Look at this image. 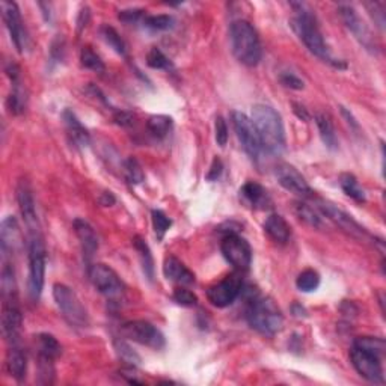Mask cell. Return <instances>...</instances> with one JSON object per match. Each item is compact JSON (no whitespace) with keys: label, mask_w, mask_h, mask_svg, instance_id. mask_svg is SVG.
<instances>
[{"label":"cell","mask_w":386,"mask_h":386,"mask_svg":"<svg viewBox=\"0 0 386 386\" xmlns=\"http://www.w3.org/2000/svg\"><path fill=\"white\" fill-rule=\"evenodd\" d=\"M382 358L383 356L378 355V353L358 347V346H351V350H350V359H351L353 367H355V370L363 379H367L371 383H378V385L385 383Z\"/></svg>","instance_id":"obj_9"},{"label":"cell","mask_w":386,"mask_h":386,"mask_svg":"<svg viewBox=\"0 0 386 386\" xmlns=\"http://www.w3.org/2000/svg\"><path fill=\"white\" fill-rule=\"evenodd\" d=\"M296 214L300 220L308 223L309 227H314V228L323 227V222H321V216L318 214V211L314 207L308 206V204H305V202L296 204Z\"/></svg>","instance_id":"obj_33"},{"label":"cell","mask_w":386,"mask_h":386,"mask_svg":"<svg viewBox=\"0 0 386 386\" xmlns=\"http://www.w3.org/2000/svg\"><path fill=\"white\" fill-rule=\"evenodd\" d=\"M222 169H223V165L219 158H214L213 160V163L210 166V170H208V174H207V180L208 181H216L220 174H222Z\"/></svg>","instance_id":"obj_47"},{"label":"cell","mask_w":386,"mask_h":386,"mask_svg":"<svg viewBox=\"0 0 386 386\" xmlns=\"http://www.w3.org/2000/svg\"><path fill=\"white\" fill-rule=\"evenodd\" d=\"M120 20L124 21V23H137L139 20H141L144 17V9H124L120 13Z\"/></svg>","instance_id":"obj_45"},{"label":"cell","mask_w":386,"mask_h":386,"mask_svg":"<svg viewBox=\"0 0 386 386\" xmlns=\"http://www.w3.org/2000/svg\"><path fill=\"white\" fill-rule=\"evenodd\" d=\"M133 246H135L136 252L139 254V259H141L142 270H144L145 276L148 278V281H153L154 280V260H153L151 251H149V246L147 244V242L142 237H139V235H136V237L133 239Z\"/></svg>","instance_id":"obj_29"},{"label":"cell","mask_w":386,"mask_h":386,"mask_svg":"<svg viewBox=\"0 0 386 386\" xmlns=\"http://www.w3.org/2000/svg\"><path fill=\"white\" fill-rule=\"evenodd\" d=\"M88 276L95 290L106 296L111 302H118L125 294V285L118 273L109 266L96 263L89 266Z\"/></svg>","instance_id":"obj_7"},{"label":"cell","mask_w":386,"mask_h":386,"mask_svg":"<svg viewBox=\"0 0 386 386\" xmlns=\"http://www.w3.org/2000/svg\"><path fill=\"white\" fill-rule=\"evenodd\" d=\"M240 197L244 204H248L251 208L255 210H266L270 208L272 206L269 193H267V190L261 185L254 183V181H248V183L242 186Z\"/></svg>","instance_id":"obj_22"},{"label":"cell","mask_w":386,"mask_h":386,"mask_svg":"<svg viewBox=\"0 0 386 386\" xmlns=\"http://www.w3.org/2000/svg\"><path fill=\"white\" fill-rule=\"evenodd\" d=\"M46 244L41 232L29 234V294L34 302L39 300L46 278Z\"/></svg>","instance_id":"obj_5"},{"label":"cell","mask_w":386,"mask_h":386,"mask_svg":"<svg viewBox=\"0 0 386 386\" xmlns=\"http://www.w3.org/2000/svg\"><path fill=\"white\" fill-rule=\"evenodd\" d=\"M276 178L285 190L294 193L297 197L311 198L314 195V192L306 183V180L292 165L282 163L280 166H276Z\"/></svg>","instance_id":"obj_17"},{"label":"cell","mask_w":386,"mask_h":386,"mask_svg":"<svg viewBox=\"0 0 386 386\" xmlns=\"http://www.w3.org/2000/svg\"><path fill=\"white\" fill-rule=\"evenodd\" d=\"M151 219H153V228H154L157 239L163 240L168 230L173 227V220H170L162 210H153Z\"/></svg>","instance_id":"obj_38"},{"label":"cell","mask_w":386,"mask_h":386,"mask_svg":"<svg viewBox=\"0 0 386 386\" xmlns=\"http://www.w3.org/2000/svg\"><path fill=\"white\" fill-rule=\"evenodd\" d=\"M144 25L145 27L160 32V30H168L173 27L174 25V18L166 14H160V15H148L144 18Z\"/></svg>","instance_id":"obj_39"},{"label":"cell","mask_w":386,"mask_h":386,"mask_svg":"<svg viewBox=\"0 0 386 386\" xmlns=\"http://www.w3.org/2000/svg\"><path fill=\"white\" fill-rule=\"evenodd\" d=\"M62 118H63V123H66L67 133L71 144H74L79 148L88 147L91 142V136L87 128H85V125L79 121V118L68 109L62 113Z\"/></svg>","instance_id":"obj_24"},{"label":"cell","mask_w":386,"mask_h":386,"mask_svg":"<svg viewBox=\"0 0 386 386\" xmlns=\"http://www.w3.org/2000/svg\"><path fill=\"white\" fill-rule=\"evenodd\" d=\"M0 8H2V17L6 25V29L11 35V41L14 42L15 49L23 53L27 49V32L25 29L23 20H21V14L20 9L17 6V4L14 2H8V0H4L2 4H0Z\"/></svg>","instance_id":"obj_13"},{"label":"cell","mask_w":386,"mask_h":386,"mask_svg":"<svg viewBox=\"0 0 386 386\" xmlns=\"http://www.w3.org/2000/svg\"><path fill=\"white\" fill-rule=\"evenodd\" d=\"M173 297L181 306H195L198 304V296L185 287H178Z\"/></svg>","instance_id":"obj_42"},{"label":"cell","mask_w":386,"mask_h":386,"mask_svg":"<svg viewBox=\"0 0 386 386\" xmlns=\"http://www.w3.org/2000/svg\"><path fill=\"white\" fill-rule=\"evenodd\" d=\"M73 227H74V232H76L77 239L80 242L85 260L89 261L94 256V254L99 251V237H96L94 228L87 220L76 219L73 223Z\"/></svg>","instance_id":"obj_21"},{"label":"cell","mask_w":386,"mask_h":386,"mask_svg":"<svg viewBox=\"0 0 386 386\" xmlns=\"http://www.w3.org/2000/svg\"><path fill=\"white\" fill-rule=\"evenodd\" d=\"M294 9V17L292 18V27L297 38L304 42V46L313 53L314 56L328 62L329 66L335 68H346V63L332 56V53L323 38V34L317 25L316 15L311 13L306 5L304 4H292Z\"/></svg>","instance_id":"obj_1"},{"label":"cell","mask_w":386,"mask_h":386,"mask_svg":"<svg viewBox=\"0 0 386 386\" xmlns=\"http://www.w3.org/2000/svg\"><path fill=\"white\" fill-rule=\"evenodd\" d=\"M147 66L153 70H169L173 67V62L169 61L162 50L153 47L147 55Z\"/></svg>","instance_id":"obj_37"},{"label":"cell","mask_w":386,"mask_h":386,"mask_svg":"<svg viewBox=\"0 0 386 386\" xmlns=\"http://www.w3.org/2000/svg\"><path fill=\"white\" fill-rule=\"evenodd\" d=\"M264 232L269 235L273 242L285 244L290 240V235H292V227H290L288 222L281 216V214H270L264 222Z\"/></svg>","instance_id":"obj_26"},{"label":"cell","mask_w":386,"mask_h":386,"mask_svg":"<svg viewBox=\"0 0 386 386\" xmlns=\"http://www.w3.org/2000/svg\"><path fill=\"white\" fill-rule=\"evenodd\" d=\"M249 306L246 311V318L252 329L260 332L261 335L273 337L282 329L284 317L281 309L269 297H260L252 294L249 290Z\"/></svg>","instance_id":"obj_4"},{"label":"cell","mask_w":386,"mask_h":386,"mask_svg":"<svg viewBox=\"0 0 386 386\" xmlns=\"http://www.w3.org/2000/svg\"><path fill=\"white\" fill-rule=\"evenodd\" d=\"M6 74L11 80V94L8 96V107L11 113L21 115L26 109L27 96L23 88V82H21L20 68L15 63H9L6 67Z\"/></svg>","instance_id":"obj_18"},{"label":"cell","mask_w":386,"mask_h":386,"mask_svg":"<svg viewBox=\"0 0 386 386\" xmlns=\"http://www.w3.org/2000/svg\"><path fill=\"white\" fill-rule=\"evenodd\" d=\"M231 121L244 153L248 154L254 162H256L263 153V145L252 120L248 115L234 111L231 113Z\"/></svg>","instance_id":"obj_8"},{"label":"cell","mask_w":386,"mask_h":386,"mask_svg":"<svg viewBox=\"0 0 386 386\" xmlns=\"http://www.w3.org/2000/svg\"><path fill=\"white\" fill-rule=\"evenodd\" d=\"M220 251L234 269L248 270L252 263V249L248 240L243 239L237 232H228L222 239Z\"/></svg>","instance_id":"obj_10"},{"label":"cell","mask_w":386,"mask_h":386,"mask_svg":"<svg viewBox=\"0 0 386 386\" xmlns=\"http://www.w3.org/2000/svg\"><path fill=\"white\" fill-rule=\"evenodd\" d=\"M173 118L168 115H153L147 123L148 132L156 139H165L169 135V132L173 130Z\"/></svg>","instance_id":"obj_30"},{"label":"cell","mask_w":386,"mask_h":386,"mask_svg":"<svg viewBox=\"0 0 386 386\" xmlns=\"http://www.w3.org/2000/svg\"><path fill=\"white\" fill-rule=\"evenodd\" d=\"M214 136H216V142L219 147H225L228 142V125L227 121L223 120L222 116L216 118V123H214Z\"/></svg>","instance_id":"obj_43"},{"label":"cell","mask_w":386,"mask_h":386,"mask_svg":"<svg viewBox=\"0 0 386 386\" xmlns=\"http://www.w3.org/2000/svg\"><path fill=\"white\" fill-rule=\"evenodd\" d=\"M0 242H2V260H9L13 254L21 246V232L17 219L6 216L0 230Z\"/></svg>","instance_id":"obj_20"},{"label":"cell","mask_w":386,"mask_h":386,"mask_svg":"<svg viewBox=\"0 0 386 386\" xmlns=\"http://www.w3.org/2000/svg\"><path fill=\"white\" fill-rule=\"evenodd\" d=\"M280 82L290 89H304V80H300L294 73H282L280 76Z\"/></svg>","instance_id":"obj_44"},{"label":"cell","mask_w":386,"mask_h":386,"mask_svg":"<svg viewBox=\"0 0 386 386\" xmlns=\"http://www.w3.org/2000/svg\"><path fill=\"white\" fill-rule=\"evenodd\" d=\"M80 62L85 68L95 73H104L106 67L101 58L91 47H83L80 51Z\"/></svg>","instance_id":"obj_36"},{"label":"cell","mask_w":386,"mask_h":386,"mask_svg":"<svg viewBox=\"0 0 386 386\" xmlns=\"http://www.w3.org/2000/svg\"><path fill=\"white\" fill-rule=\"evenodd\" d=\"M53 297L62 313V317L74 328H87L89 317L87 309L82 305L80 299L68 285L55 284L53 285Z\"/></svg>","instance_id":"obj_6"},{"label":"cell","mask_w":386,"mask_h":386,"mask_svg":"<svg viewBox=\"0 0 386 386\" xmlns=\"http://www.w3.org/2000/svg\"><path fill=\"white\" fill-rule=\"evenodd\" d=\"M163 273L169 281L177 282L180 285L195 284V275H193L187 267L177 259V256H173V255L168 256L163 266Z\"/></svg>","instance_id":"obj_25"},{"label":"cell","mask_w":386,"mask_h":386,"mask_svg":"<svg viewBox=\"0 0 386 386\" xmlns=\"http://www.w3.org/2000/svg\"><path fill=\"white\" fill-rule=\"evenodd\" d=\"M251 120L259 132L263 149L273 156H281L285 151V128L281 115L272 106L255 104Z\"/></svg>","instance_id":"obj_2"},{"label":"cell","mask_w":386,"mask_h":386,"mask_svg":"<svg viewBox=\"0 0 386 386\" xmlns=\"http://www.w3.org/2000/svg\"><path fill=\"white\" fill-rule=\"evenodd\" d=\"M340 186L342 189V192L346 193L347 197H350L351 199H355L356 202H366V192L362 190V187L359 186L356 177L353 174H342L340 177Z\"/></svg>","instance_id":"obj_31"},{"label":"cell","mask_w":386,"mask_h":386,"mask_svg":"<svg viewBox=\"0 0 386 386\" xmlns=\"http://www.w3.org/2000/svg\"><path fill=\"white\" fill-rule=\"evenodd\" d=\"M6 370L15 380L21 382L27 374V356L21 344H11L6 353Z\"/></svg>","instance_id":"obj_23"},{"label":"cell","mask_w":386,"mask_h":386,"mask_svg":"<svg viewBox=\"0 0 386 386\" xmlns=\"http://www.w3.org/2000/svg\"><path fill=\"white\" fill-rule=\"evenodd\" d=\"M234 56L246 67H256L263 58V47L255 27L246 20L234 21L230 27Z\"/></svg>","instance_id":"obj_3"},{"label":"cell","mask_w":386,"mask_h":386,"mask_svg":"<svg viewBox=\"0 0 386 386\" xmlns=\"http://www.w3.org/2000/svg\"><path fill=\"white\" fill-rule=\"evenodd\" d=\"M338 13L342 21H344L346 27L351 32L353 37H355L363 47L371 51L378 49L370 29L367 27L366 23H363V20L361 18V15L358 14V11L355 8L347 4H341L338 6Z\"/></svg>","instance_id":"obj_14"},{"label":"cell","mask_w":386,"mask_h":386,"mask_svg":"<svg viewBox=\"0 0 386 386\" xmlns=\"http://www.w3.org/2000/svg\"><path fill=\"white\" fill-rule=\"evenodd\" d=\"M293 107H294V113L300 118V120H304V121L308 120V113H306V109H305L304 106H300V104H296V103H294Z\"/></svg>","instance_id":"obj_48"},{"label":"cell","mask_w":386,"mask_h":386,"mask_svg":"<svg viewBox=\"0 0 386 386\" xmlns=\"http://www.w3.org/2000/svg\"><path fill=\"white\" fill-rule=\"evenodd\" d=\"M318 285H320V275L313 269L304 270L296 280V287L304 293L314 292V290L318 288Z\"/></svg>","instance_id":"obj_35"},{"label":"cell","mask_w":386,"mask_h":386,"mask_svg":"<svg viewBox=\"0 0 386 386\" xmlns=\"http://www.w3.org/2000/svg\"><path fill=\"white\" fill-rule=\"evenodd\" d=\"M17 201H18L20 213H21V216H23V220H25V225H26L29 234L41 232L39 219H38L37 206H35V198H34V193H32V189L27 183V180H21L18 183Z\"/></svg>","instance_id":"obj_16"},{"label":"cell","mask_w":386,"mask_h":386,"mask_svg":"<svg viewBox=\"0 0 386 386\" xmlns=\"http://www.w3.org/2000/svg\"><path fill=\"white\" fill-rule=\"evenodd\" d=\"M100 35L104 39L106 44L111 49H113L118 55H121V56L127 55V46H125L124 39L120 37V34H118V32L112 26H109V25L101 26Z\"/></svg>","instance_id":"obj_32"},{"label":"cell","mask_w":386,"mask_h":386,"mask_svg":"<svg viewBox=\"0 0 386 386\" xmlns=\"http://www.w3.org/2000/svg\"><path fill=\"white\" fill-rule=\"evenodd\" d=\"M21 326H23V316L18 306L17 297L4 299L2 308V329L6 341L11 344H21Z\"/></svg>","instance_id":"obj_15"},{"label":"cell","mask_w":386,"mask_h":386,"mask_svg":"<svg viewBox=\"0 0 386 386\" xmlns=\"http://www.w3.org/2000/svg\"><path fill=\"white\" fill-rule=\"evenodd\" d=\"M115 123L121 127H130L135 123V116L130 112L120 111L115 113Z\"/></svg>","instance_id":"obj_46"},{"label":"cell","mask_w":386,"mask_h":386,"mask_svg":"<svg viewBox=\"0 0 386 386\" xmlns=\"http://www.w3.org/2000/svg\"><path fill=\"white\" fill-rule=\"evenodd\" d=\"M124 175H125V180L128 181V183L133 185V186L141 185L142 181L145 180L144 169H142L141 163H139L135 157L127 158L124 162Z\"/></svg>","instance_id":"obj_34"},{"label":"cell","mask_w":386,"mask_h":386,"mask_svg":"<svg viewBox=\"0 0 386 386\" xmlns=\"http://www.w3.org/2000/svg\"><path fill=\"white\" fill-rule=\"evenodd\" d=\"M318 210L323 213L325 216H328L332 222L337 223L341 230L347 231L349 234L361 235V237L367 235V231L363 230L356 220H353L351 216H349L347 213H344L342 210H340L338 207H335L334 204H330L328 201H320L318 202Z\"/></svg>","instance_id":"obj_19"},{"label":"cell","mask_w":386,"mask_h":386,"mask_svg":"<svg viewBox=\"0 0 386 386\" xmlns=\"http://www.w3.org/2000/svg\"><path fill=\"white\" fill-rule=\"evenodd\" d=\"M38 362H55L62 355V346L50 334H39L37 337Z\"/></svg>","instance_id":"obj_27"},{"label":"cell","mask_w":386,"mask_h":386,"mask_svg":"<svg viewBox=\"0 0 386 386\" xmlns=\"http://www.w3.org/2000/svg\"><path fill=\"white\" fill-rule=\"evenodd\" d=\"M243 290V278L240 273H231L220 282L211 285L207 290V297L210 304L218 308H227L232 305L242 294Z\"/></svg>","instance_id":"obj_12"},{"label":"cell","mask_w":386,"mask_h":386,"mask_svg":"<svg viewBox=\"0 0 386 386\" xmlns=\"http://www.w3.org/2000/svg\"><path fill=\"white\" fill-rule=\"evenodd\" d=\"M123 334L125 338L137 342V344H142L154 350H162L166 344L162 332L145 320L127 321L123 326Z\"/></svg>","instance_id":"obj_11"},{"label":"cell","mask_w":386,"mask_h":386,"mask_svg":"<svg viewBox=\"0 0 386 386\" xmlns=\"http://www.w3.org/2000/svg\"><path fill=\"white\" fill-rule=\"evenodd\" d=\"M353 346L371 350L374 353H378V355H380V356L385 355V350H386L385 341L382 338H376V337H359L353 341Z\"/></svg>","instance_id":"obj_40"},{"label":"cell","mask_w":386,"mask_h":386,"mask_svg":"<svg viewBox=\"0 0 386 386\" xmlns=\"http://www.w3.org/2000/svg\"><path fill=\"white\" fill-rule=\"evenodd\" d=\"M316 124L318 127L321 141H323L326 148L330 149V151H335V149L338 148V137L330 118L325 113H318L316 115Z\"/></svg>","instance_id":"obj_28"},{"label":"cell","mask_w":386,"mask_h":386,"mask_svg":"<svg viewBox=\"0 0 386 386\" xmlns=\"http://www.w3.org/2000/svg\"><path fill=\"white\" fill-rule=\"evenodd\" d=\"M115 349H116L118 355H120V358L125 363H128L130 367H135L136 363H139V361H141V359H139V356L136 355V353L132 350V347L128 346L127 342H124V341H120V340L115 341Z\"/></svg>","instance_id":"obj_41"}]
</instances>
